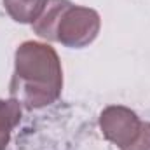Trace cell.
<instances>
[{"mask_svg":"<svg viewBox=\"0 0 150 150\" xmlns=\"http://www.w3.org/2000/svg\"><path fill=\"white\" fill-rule=\"evenodd\" d=\"M122 150H150V122H143L138 136Z\"/></svg>","mask_w":150,"mask_h":150,"instance_id":"cell-6","label":"cell"},{"mask_svg":"<svg viewBox=\"0 0 150 150\" xmlns=\"http://www.w3.org/2000/svg\"><path fill=\"white\" fill-rule=\"evenodd\" d=\"M142 124L143 120H140L136 113L122 105H110L100 113V129L103 136L120 150L133 143Z\"/></svg>","mask_w":150,"mask_h":150,"instance_id":"cell-3","label":"cell"},{"mask_svg":"<svg viewBox=\"0 0 150 150\" xmlns=\"http://www.w3.org/2000/svg\"><path fill=\"white\" fill-rule=\"evenodd\" d=\"M63 89L61 59L49 44L26 40L14 52V72L11 79V98L21 107L37 110L52 105Z\"/></svg>","mask_w":150,"mask_h":150,"instance_id":"cell-1","label":"cell"},{"mask_svg":"<svg viewBox=\"0 0 150 150\" xmlns=\"http://www.w3.org/2000/svg\"><path fill=\"white\" fill-rule=\"evenodd\" d=\"M21 122V103L14 98L0 100V150H5L11 142L12 129Z\"/></svg>","mask_w":150,"mask_h":150,"instance_id":"cell-5","label":"cell"},{"mask_svg":"<svg viewBox=\"0 0 150 150\" xmlns=\"http://www.w3.org/2000/svg\"><path fill=\"white\" fill-rule=\"evenodd\" d=\"M32 28L45 40L82 49L98 37L101 18L94 9L75 5L70 0H47L44 12Z\"/></svg>","mask_w":150,"mask_h":150,"instance_id":"cell-2","label":"cell"},{"mask_svg":"<svg viewBox=\"0 0 150 150\" xmlns=\"http://www.w3.org/2000/svg\"><path fill=\"white\" fill-rule=\"evenodd\" d=\"M47 5V0H4L7 14L23 25H33Z\"/></svg>","mask_w":150,"mask_h":150,"instance_id":"cell-4","label":"cell"}]
</instances>
